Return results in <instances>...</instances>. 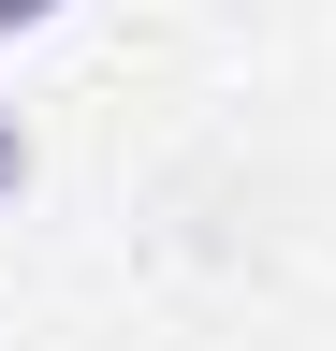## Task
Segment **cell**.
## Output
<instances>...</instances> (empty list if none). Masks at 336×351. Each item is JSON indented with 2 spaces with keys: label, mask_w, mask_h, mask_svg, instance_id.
Returning <instances> with one entry per match:
<instances>
[{
  "label": "cell",
  "mask_w": 336,
  "mask_h": 351,
  "mask_svg": "<svg viewBox=\"0 0 336 351\" xmlns=\"http://www.w3.org/2000/svg\"><path fill=\"white\" fill-rule=\"evenodd\" d=\"M0 191H29V132L15 117H0Z\"/></svg>",
  "instance_id": "obj_1"
},
{
  "label": "cell",
  "mask_w": 336,
  "mask_h": 351,
  "mask_svg": "<svg viewBox=\"0 0 336 351\" xmlns=\"http://www.w3.org/2000/svg\"><path fill=\"white\" fill-rule=\"evenodd\" d=\"M44 15H59V0H0V44H15V29H44Z\"/></svg>",
  "instance_id": "obj_2"
}]
</instances>
